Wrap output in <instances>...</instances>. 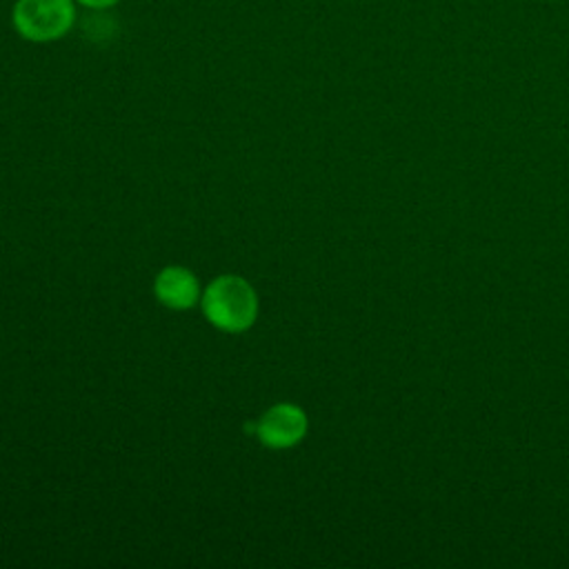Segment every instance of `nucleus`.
Segmentation results:
<instances>
[{
	"mask_svg": "<svg viewBox=\"0 0 569 569\" xmlns=\"http://www.w3.org/2000/svg\"><path fill=\"white\" fill-rule=\"evenodd\" d=\"M202 311L213 327L227 333H240L258 318V296L244 278L231 273L218 276L202 293Z\"/></svg>",
	"mask_w": 569,
	"mask_h": 569,
	"instance_id": "obj_1",
	"label": "nucleus"
},
{
	"mask_svg": "<svg viewBox=\"0 0 569 569\" xmlns=\"http://www.w3.org/2000/svg\"><path fill=\"white\" fill-rule=\"evenodd\" d=\"M78 18L76 0H16L11 7L13 31L33 44L64 38Z\"/></svg>",
	"mask_w": 569,
	"mask_h": 569,
	"instance_id": "obj_2",
	"label": "nucleus"
},
{
	"mask_svg": "<svg viewBox=\"0 0 569 569\" xmlns=\"http://www.w3.org/2000/svg\"><path fill=\"white\" fill-rule=\"evenodd\" d=\"M260 442L269 449H289L307 433V413L291 402L269 407L258 420L256 429Z\"/></svg>",
	"mask_w": 569,
	"mask_h": 569,
	"instance_id": "obj_3",
	"label": "nucleus"
},
{
	"mask_svg": "<svg viewBox=\"0 0 569 569\" xmlns=\"http://www.w3.org/2000/svg\"><path fill=\"white\" fill-rule=\"evenodd\" d=\"M156 298L169 309H189L200 298V284L196 276L184 267H164L153 282Z\"/></svg>",
	"mask_w": 569,
	"mask_h": 569,
	"instance_id": "obj_4",
	"label": "nucleus"
},
{
	"mask_svg": "<svg viewBox=\"0 0 569 569\" xmlns=\"http://www.w3.org/2000/svg\"><path fill=\"white\" fill-rule=\"evenodd\" d=\"M120 0H76L78 7H84V9H93V11H100V9H111L116 7Z\"/></svg>",
	"mask_w": 569,
	"mask_h": 569,
	"instance_id": "obj_5",
	"label": "nucleus"
}]
</instances>
